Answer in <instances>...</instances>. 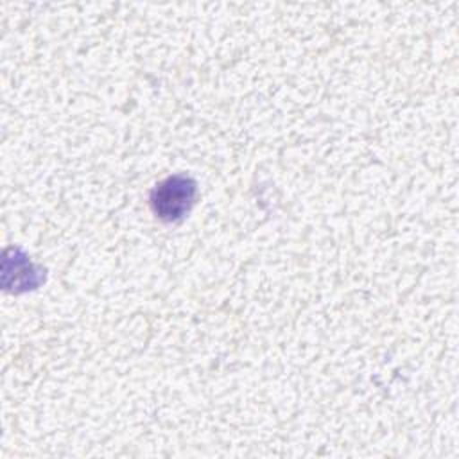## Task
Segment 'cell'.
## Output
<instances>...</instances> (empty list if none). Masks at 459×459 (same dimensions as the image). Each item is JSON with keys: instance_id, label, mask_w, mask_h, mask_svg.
<instances>
[{"instance_id": "1", "label": "cell", "mask_w": 459, "mask_h": 459, "mask_svg": "<svg viewBox=\"0 0 459 459\" xmlns=\"http://www.w3.org/2000/svg\"><path fill=\"white\" fill-rule=\"evenodd\" d=\"M195 199V183L186 176H170L151 194V206L154 213L167 222L183 219Z\"/></svg>"}]
</instances>
